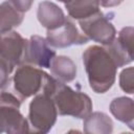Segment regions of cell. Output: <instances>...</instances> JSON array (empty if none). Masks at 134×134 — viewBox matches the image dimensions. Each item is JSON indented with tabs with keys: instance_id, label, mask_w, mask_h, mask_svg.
Instances as JSON below:
<instances>
[{
	"instance_id": "e0dca14e",
	"label": "cell",
	"mask_w": 134,
	"mask_h": 134,
	"mask_svg": "<svg viewBox=\"0 0 134 134\" xmlns=\"http://www.w3.org/2000/svg\"><path fill=\"white\" fill-rule=\"evenodd\" d=\"M134 68H125L119 74V86L122 91L128 94H133L134 92Z\"/></svg>"
},
{
	"instance_id": "ffe728a7",
	"label": "cell",
	"mask_w": 134,
	"mask_h": 134,
	"mask_svg": "<svg viewBox=\"0 0 134 134\" xmlns=\"http://www.w3.org/2000/svg\"><path fill=\"white\" fill-rule=\"evenodd\" d=\"M124 0H99V4L103 7H114L119 5Z\"/></svg>"
},
{
	"instance_id": "7402d4cb",
	"label": "cell",
	"mask_w": 134,
	"mask_h": 134,
	"mask_svg": "<svg viewBox=\"0 0 134 134\" xmlns=\"http://www.w3.org/2000/svg\"><path fill=\"white\" fill-rule=\"evenodd\" d=\"M59 1H61V2H64V3H67V2H69L70 0H59Z\"/></svg>"
},
{
	"instance_id": "9c48e42d",
	"label": "cell",
	"mask_w": 134,
	"mask_h": 134,
	"mask_svg": "<svg viewBox=\"0 0 134 134\" xmlns=\"http://www.w3.org/2000/svg\"><path fill=\"white\" fill-rule=\"evenodd\" d=\"M54 57L55 51L50 48L46 39L40 36H31L26 41L24 62L34 66L49 68Z\"/></svg>"
},
{
	"instance_id": "7c38bea8",
	"label": "cell",
	"mask_w": 134,
	"mask_h": 134,
	"mask_svg": "<svg viewBox=\"0 0 134 134\" xmlns=\"http://www.w3.org/2000/svg\"><path fill=\"white\" fill-rule=\"evenodd\" d=\"M49 68L54 79L63 83H69L76 76V65L70 58L65 55L54 57Z\"/></svg>"
},
{
	"instance_id": "277c9868",
	"label": "cell",
	"mask_w": 134,
	"mask_h": 134,
	"mask_svg": "<svg viewBox=\"0 0 134 134\" xmlns=\"http://www.w3.org/2000/svg\"><path fill=\"white\" fill-rule=\"evenodd\" d=\"M48 73L30 64L20 65L13 76L14 88L21 99L38 94L43 90Z\"/></svg>"
},
{
	"instance_id": "ba28073f",
	"label": "cell",
	"mask_w": 134,
	"mask_h": 134,
	"mask_svg": "<svg viewBox=\"0 0 134 134\" xmlns=\"http://www.w3.org/2000/svg\"><path fill=\"white\" fill-rule=\"evenodd\" d=\"M46 41L51 47L65 48L72 45L86 44L89 39L84 34L79 31L75 24L71 20L66 18L61 26L51 30H47Z\"/></svg>"
},
{
	"instance_id": "8992f818",
	"label": "cell",
	"mask_w": 134,
	"mask_h": 134,
	"mask_svg": "<svg viewBox=\"0 0 134 134\" xmlns=\"http://www.w3.org/2000/svg\"><path fill=\"white\" fill-rule=\"evenodd\" d=\"M84 35L96 43L106 46L116 37V29L112 22L99 10L92 16L79 20Z\"/></svg>"
},
{
	"instance_id": "6da1fadb",
	"label": "cell",
	"mask_w": 134,
	"mask_h": 134,
	"mask_svg": "<svg viewBox=\"0 0 134 134\" xmlns=\"http://www.w3.org/2000/svg\"><path fill=\"white\" fill-rule=\"evenodd\" d=\"M83 63L89 86L95 93H105L113 86L118 66L107 46H89L83 52Z\"/></svg>"
},
{
	"instance_id": "8fae6325",
	"label": "cell",
	"mask_w": 134,
	"mask_h": 134,
	"mask_svg": "<svg viewBox=\"0 0 134 134\" xmlns=\"http://www.w3.org/2000/svg\"><path fill=\"white\" fill-rule=\"evenodd\" d=\"M110 112L119 121L126 124L131 130L134 129V103L126 96L114 98L110 104Z\"/></svg>"
},
{
	"instance_id": "3957f363",
	"label": "cell",
	"mask_w": 134,
	"mask_h": 134,
	"mask_svg": "<svg viewBox=\"0 0 134 134\" xmlns=\"http://www.w3.org/2000/svg\"><path fill=\"white\" fill-rule=\"evenodd\" d=\"M58 111L52 98L45 92L37 94L29 104V132L47 133L57 121Z\"/></svg>"
},
{
	"instance_id": "2e32d148",
	"label": "cell",
	"mask_w": 134,
	"mask_h": 134,
	"mask_svg": "<svg viewBox=\"0 0 134 134\" xmlns=\"http://www.w3.org/2000/svg\"><path fill=\"white\" fill-rule=\"evenodd\" d=\"M133 36H134V28L132 26L124 27L119 32L118 37H115L116 42L118 45L130 55L133 57Z\"/></svg>"
},
{
	"instance_id": "5bb4252c",
	"label": "cell",
	"mask_w": 134,
	"mask_h": 134,
	"mask_svg": "<svg viewBox=\"0 0 134 134\" xmlns=\"http://www.w3.org/2000/svg\"><path fill=\"white\" fill-rule=\"evenodd\" d=\"M99 0H70L65 7L70 17L82 20L99 12Z\"/></svg>"
},
{
	"instance_id": "44dd1931",
	"label": "cell",
	"mask_w": 134,
	"mask_h": 134,
	"mask_svg": "<svg viewBox=\"0 0 134 134\" xmlns=\"http://www.w3.org/2000/svg\"><path fill=\"white\" fill-rule=\"evenodd\" d=\"M2 132H4V129H3V126H2L1 120H0V133H2Z\"/></svg>"
},
{
	"instance_id": "5b68a950",
	"label": "cell",
	"mask_w": 134,
	"mask_h": 134,
	"mask_svg": "<svg viewBox=\"0 0 134 134\" xmlns=\"http://www.w3.org/2000/svg\"><path fill=\"white\" fill-rule=\"evenodd\" d=\"M21 100L9 92L0 93V120L5 133H27L29 125L20 112Z\"/></svg>"
},
{
	"instance_id": "d6986e66",
	"label": "cell",
	"mask_w": 134,
	"mask_h": 134,
	"mask_svg": "<svg viewBox=\"0 0 134 134\" xmlns=\"http://www.w3.org/2000/svg\"><path fill=\"white\" fill-rule=\"evenodd\" d=\"M10 3L21 13H25L28 12L34 3L35 0H9Z\"/></svg>"
},
{
	"instance_id": "ac0fdd59",
	"label": "cell",
	"mask_w": 134,
	"mask_h": 134,
	"mask_svg": "<svg viewBox=\"0 0 134 134\" xmlns=\"http://www.w3.org/2000/svg\"><path fill=\"white\" fill-rule=\"evenodd\" d=\"M13 68L2 59H0V89L7 86L9 83V75L13 72Z\"/></svg>"
},
{
	"instance_id": "9a60e30c",
	"label": "cell",
	"mask_w": 134,
	"mask_h": 134,
	"mask_svg": "<svg viewBox=\"0 0 134 134\" xmlns=\"http://www.w3.org/2000/svg\"><path fill=\"white\" fill-rule=\"evenodd\" d=\"M24 19V14L19 12L9 0L0 4V32L12 30L19 26Z\"/></svg>"
},
{
	"instance_id": "30bf717a",
	"label": "cell",
	"mask_w": 134,
	"mask_h": 134,
	"mask_svg": "<svg viewBox=\"0 0 134 134\" xmlns=\"http://www.w3.org/2000/svg\"><path fill=\"white\" fill-rule=\"evenodd\" d=\"M37 17L41 25L47 30L61 26L66 19L63 10L55 3L50 1H43L39 4Z\"/></svg>"
},
{
	"instance_id": "7a4b0ae2",
	"label": "cell",
	"mask_w": 134,
	"mask_h": 134,
	"mask_svg": "<svg viewBox=\"0 0 134 134\" xmlns=\"http://www.w3.org/2000/svg\"><path fill=\"white\" fill-rule=\"evenodd\" d=\"M42 91L52 98L60 115L84 119L92 111V102L87 94L73 90L51 75L48 76Z\"/></svg>"
},
{
	"instance_id": "4fadbf2b",
	"label": "cell",
	"mask_w": 134,
	"mask_h": 134,
	"mask_svg": "<svg viewBox=\"0 0 134 134\" xmlns=\"http://www.w3.org/2000/svg\"><path fill=\"white\" fill-rule=\"evenodd\" d=\"M83 127L85 133L109 134L113 131V121L104 112H90L84 118Z\"/></svg>"
},
{
	"instance_id": "52a82bcc",
	"label": "cell",
	"mask_w": 134,
	"mask_h": 134,
	"mask_svg": "<svg viewBox=\"0 0 134 134\" xmlns=\"http://www.w3.org/2000/svg\"><path fill=\"white\" fill-rule=\"evenodd\" d=\"M26 39L15 30L0 32V59L13 69L24 62Z\"/></svg>"
}]
</instances>
